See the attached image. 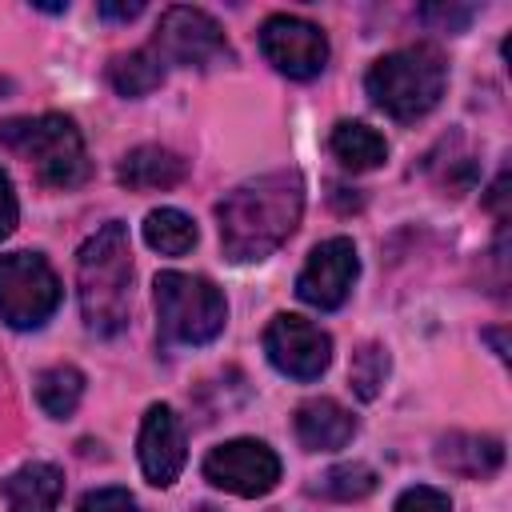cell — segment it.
<instances>
[{"label":"cell","mask_w":512,"mask_h":512,"mask_svg":"<svg viewBox=\"0 0 512 512\" xmlns=\"http://www.w3.org/2000/svg\"><path fill=\"white\" fill-rule=\"evenodd\" d=\"M144 244L160 256H184L196 244V220L180 208H152L144 216Z\"/></svg>","instance_id":"ffe728a7"},{"label":"cell","mask_w":512,"mask_h":512,"mask_svg":"<svg viewBox=\"0 0 512 512\" xmlns=\"http://www.w3.org/2000/svg\"><path fill=\"white\" fill-rule=\"evenodd\" d=\"M76 296L84 328L96 336H116L128 328L132 304V248L120 220L100 224L76 252Z\"/></svg>","instance_id":"7a4b0ae2"},{"label":"cell","mask_w":512,"mask_h":512,"mask_svg":"<svg viewBox=\"0 0 512 512\" xmlns=\"http://www.w3.org/2000/svg\"><path fill=\"white\" fill-rule=\"evenodd\" d=\"M184 176H188V160L172 148H160V144L132 148L116 168V180L132 192H156V188L164 192V188H176Z\"/></svg>","instance_id":"9a60e30c"},{"label":"cell","mask_w":512,"mask_h":512,"mask_svg":"<svg viewBox=\"0 0 512 512\" xmlns=\"http://www.w3.org/2000/svg\"><path fill=\"white\" fill-rule=\"evenodd\" d=\"M260 52L280 76L312 80L328 64V36L320 32V24L280 12V16H268L260 24Z\"/></svg>","instance_id":"30bf717a"},{"label":"cell","mask_w":512,"mask_h":512,"mask_svg":"<svg viewBox=\"0 0 512 512\" xmlns=\"http://www.w3.org/2000/svg\"><path fill=\"white\" fill-rule=\"evenodd\" d=\"M136 460L148 484L156 488H172L188 464V440H184V424L172 412V404H148L140 432H136Z\"/></svg>","instance_id":"7c38bea8"},{"label":"cell","mask_w":512,"mask_h":512,"mask_svg":"<svg viewBox=\"0 0 512 512\" xmlns=\"http://www.w3.org/2000/svg\"><path fill=\"white\" fill-rule=\"evenodd\" d=\"M164 72L168 68H164V60L152 48H136V52H124V56H116L108 64V84L120 96L140 100V96H148V92H156L164 84Z\"/></svg>","instance_id":"ac0fdd59"},{"label":"cell","mask_w":512,"mask_h":512,"mask_svg":"<svg viewBox=\"0 0 512 512\" xmlns=\"http://www.w3.org/2000/svg\"><path fill=\"white\" fill-rule=\"evenodd\" d=\"M264 356H268V364L280 376L308 384V380H320L328 372V364H332V336L320 324L304 320V316L280 312L264 328Z\"/></svg>","instance_id":"9c48e42d"},{"label":"cell","mask_w":512,"mask_h":512,"mask_svg":"<svg viewBox=\"0 0 512 512\" xmlns=\"http://www.w3.org/2000/svg\"><path fill=\"white\" fill-rule=\"evenodd\" d=\"M148 48L164 60V68L168 64H180V68L232 64V48L224 40V28L204 8H192V4L164 8V16H160L156 36H152Z\"/></svg>","instance_id":"52a82bcc"},{"label":"cell","mask_w":512,"mask_h":512,"mask_svg":"<svg viewBox=\"0 0 512 512\" xmlns=\"http://www.w3.org/2000/svg\"><path fill=\"white\" fill-rule=\"evenodd\" d=\"M328 148L348 172H372L388 160V140L360 120H340L328 136Z\"/></svg>","instance_id":"e0dca14e"},{"label":"cell","mask_w":512,"mask_h":512,"mask_svg":"<svg viewBox=\"0 0 512 512\" xmlns=\"http://www.w3.org/2000/svg\"><path fill=\"white\" fill-rule=\"evenodd\" d=\"M20 224V204H16V192H12V180L8 172L0 168V240H8Z\"/></svg>","instance_id":"484cf974"},{"label":"cell","mask_w":512,"mask_h":512,"mask_svg":"<svg viewBox=\"0 0 512 512\" xmlns=\"http://www.w3.org/2000/svg\"><path fill=\"white\" fill-rule=\"evenodd\" d=\"M76 512H144L128 488H92L80 496Z\"/></svg>","instance_id":"cb8c5ba5"},{"label":"cell","mask_w":512,"mask_h":512,"mask_svg":"<svg viewBox=\"0 0 512 512\" xmlns=\"http://www.w3.org/2000/svg\"><path fill=\"white\" fill-rule=\"evenodd\" d=\"M392 512H452V500H448V492H440L432 484H412L396 496Z\"/></svg>","instance_id":"603a6c76"},{"label":"cell","mask_w":512,"mask_h":512,"mask_svg":"<svg viewBox=\"0 0 512 512\" xmlns=\"http://www.w3.org/2000/svg\"><path fill=\"white\" fill-rule=\"evenodd\" d=\"M352 436H356V416L344 404H336L328 396H312V400H304L296 408V440H300V448L336 452Z\"/></svg>","instance_id":"5bb4252c"},{"label":"cell","mask_w":512,"mask_h":512,"mask_svg":"<svg viewBox=\"0 0 512 512\" xmlns=\"http://www.w3.org/2000/svg\"><path fill=\"white\" fill-rule=\"evenodd\" d=\"M0 496L8 512H56L64 496V472L48 460L20 464L16 472L0 480Z\"/></svg>","instance_id":"4fadbf2b"},{"label":"cell","mask_w":512,"mask_h":512,"mask_svg":"<svg viewBox=\"0 0 512 512\" xmlns=\"http://www.w3.org/2000/svg\"><path fill=\"white\" fill-rule=\"evenodd\" d=\"M0 144L8 152H16L20 160H28L36 180L44 188H56V192L80 188L88 180V172H92L76 120L60 116V112L4 120L0 124Z\"/></svg>","instance_id":"3957f363"},{"label":"cell","mask_w":512,"mask_h":512,"mask_svg":"<svg viewBox=\"0 0 512 512\" xmlns=\"http://www.w3.org/2000/svg\"><path fill=\"white\" fill-rule=\"evenodd\" d=\"M316 492H324L328 500H344V504H348V500H364L368 492H376V468L364 464V460L332 464V468L320 476Z\"/></svg>","instance_id":"44dd1931"},{"label":"cell","mask_w":512,"mask_h":512,"mask_svg":"<svg viewBox=\"0 0 512 512\" xmlns=\"http://www.w3.org/2000/svg\"><path fill=\"white\" fill-rule=\"evenodd\" d=\"M384 376H388V348L364 344V348L352 356V368H348V380H352L356 396H360V400H376L380 388H384Z\"/></svg>","instance_id":"7402d4cb"},{"label":"cell","mask_w":512,"mask_h":512,"mask_svg":"<svg viewBox=\"0 0 512 512\" xmlns=\"http://www.w3.org/2000/svg\"><path fill=\"white\" fill-rule=\"evenodd\" d=\"M440 468L464 476V480H484L504 464V444L484 432H448L436 444Z\"/></svg>","instance_id":"2e32d148"},{"label":"cell","mask_w":512,"mask_h":512,"mask_svg":"<svg viewBox=\"0 0 512 512\" xmlns=\"http://www.w3.org/2000/svg\"><path fill=\"white\" fill-rule=\"evenodd\" d=\"M420 20L424 24H432V28H440V32H464L468 28V20H472V8H456V4H428V8H420Z\"/></svg>","instance_id":"d4e9b609"},{"label":"cell","mask_w":512,"mask_h":512,"mask_svg":"<svg viewBox=\"0 0 512 512\" xmlns=\"http://www.w3.org/2000/svg\"><path fill=\"white\" fill-rule=\"evenodd\" d=\"M152 300H156V328L168 344L200 348L212 344L228 324L224 292L192 272H160L152 280Z\"/></svg>","instance_id":"5b68a950"},{"label":"cell","mask_w":512,"mask_h":512,"mask_svg":"<svg viewBox=\"0 0 512 512\" xmlns=\"http://www.w3.org/2000/svg\"><path fill=\"white\" fill-rule=\"evenodd\" d=\"M200 472H204V480L212 488L244 496V500H256V496H268L280 484V456L264 440L236 436V440L216 444L204 456Z\"/></svg>","instance_id":"ba28073f"},{"label":"cell","mask_w":512,"mask_h":512,"mask_svg":"<svg viewBox=\"0 0 512 512\" xmlns=\"http://www.w3.org/2000/svg\"><path fill=\"white\" fill-rule=\"evenodd\" d=\"M360 276V256H356V244L348 236H328L320 240L300 276H296V296L308 304V308H320V312H336L348 296H352V284Z\"/></svg>","instance_id":"8fae6325"},{"label":"cell","mask_w":512,"mask_h":512,"mask_svg":"<svg viewBox=\"0 0 512 512\" xmlns=\"http://www.w3.org/2000/svg\"><path fill=\"white\" fill-rule=\"evenodd\" d=\"M304 216V180L296 168H276L236 184L216 204L220 248L232 264L268 260Z\"/></svg>","instance_id":"6da1fadb"},{"label":"cell","mask_w":512,"mask_h":512,"mask_svg":"<svg viewBox=\"0 0 512 512\" xmlns=\"http://www.w3.org/2000/svg\"><path fill=\"white\" fill-rule=\"evenodd\" d=\"M84 400V372L76 364H52L36 376V404L52 420H68Z\"/></svg>","instance_id":"d6986e66"},{"label":"cell","mask_w":512,"mask_h":512,"mask_svg":"<svg viewBox=\"0 0 512 512\" xmlns=\"http://www.w3.org/2000/svg\"><path fill=\"white\" fill-rule=\"evenodd\" d=\"M64 300L56 268L40 252L0 256V320L16 332L44 328Z\"/></svg>","instance_id":"8992f818"},{"label":"cell","mask_w":512,"mask_h":512,"mask_svg":"<svg viewBox=\"0 0 512 512\" xmlns=\"http://www.w3.org/2000/svg\"><path fill=\"white\" fill-rule=\"evenodd\" d=\"M444 84H448V64L428 44L396 48L380 56L364 76V92L372 96V104L404 124L428 116L440 104Z\"/></svg>","instance_id":"277c9868"},{"label":"cell","mask_w":512,"mask_h":512,"mask_svg":"<svg viewBox=\"0 0 512 512\" xmlns=\"http://www.w3.org/2000/svg\"><path fill=\"white\" fill-rule=\"evenodd\" d=\"M140 12H144V4H140V0H132V4L100 0V4H96V16H104V20H124V24H128V20H136Z\"/></svg>","instance_id":"4316f807"}]
</instances>
